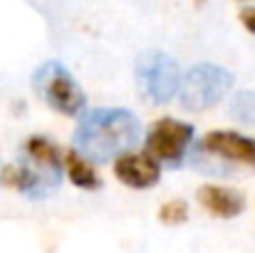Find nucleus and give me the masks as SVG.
I'll list each match as a JSON object with an SVG mask.
<instances>
[{
    "instance_id": "obj_1",
    "label": "nucleus",
    "mask_w": 255,
    "mask_h": 253,
    "mask_svg": "<svg viewBox=\"0 0 255 253\" xmlns=\"http://www.w3.org/2000/svg\"><path fill=\"white\" fill-rule=\"evenodd\" d=\"M141 124L134 112L122 107H102L85 112L75 129V149L89 162H109L139 142Z\"/></svg>"
},
{
    "instance_id": "obj_2",
    "label": "nucleus",
    "mask_w": 255,
    "mask_h": 253,
    "mask_svg": "<svg viewBox=\"0 0 255 253\" xmlns=\"http://www.w3.org/2000/svg\"><path fill=\"white\" fill-rule=\"evenodd\" d=\"M32 87L50 109L65 117H80L85 112V89L75 80V75L57 60H47L32 72Z\"/></svg>"
},
{
    "instance_id": "obj_3",
    "label": "nucleus",
    "mask_w": 255,
    "mask_h": 253,
    "mask_svg": "<svg viewBox=\"0 0 255 253\" xmlns=\"http://www.w3.org/2000/svg\"><path fill=\"white\" fill-rule=\"evenodd\" d=\"M233 87V75L213 62H198L178 82V102L186 112H206L218 104Z\"/></svg>"
},
{
    "instance_id": "obj_4",
    "label": "nucleus",
    "mask_w": 255,
    "mask_h": 253,
    "mask_svg": "<svg viewBox=\"0 0 255 253\" xmlns=\"http://www.w3.org/2000/svg\"><path fill=\"white\" fill-rule=\"evenodd\" d=\"M136 82L141 94L154 104H166L178 92V65L161 50H146L136 60Z\"/></svg>"
},
{
    "instance_id": "obj_5",
    "label": "nucleus",
    "mask_w": 255,
    "mask_h": 253,
    "mask_svg": "<svg viewBox=\"0 0 255 253\" xmlns=\"http://www.w3.org/2000/svg\"><path fill=\"white\" fill-rule=\"evenodd\" d=\"M193 144V124L164 117L154 122L144 137V152L166 167H181Z\"/></svg>"
},
{
    "instance_id": "obj_6",
    "label": "nucleus",
    "mask_w": 255,
    "mask_h": 253,
    "mask_svg": "<svg viewBox=\"0 0 255 253\" xmlns=\"http://www.w3.org/2000/svg\"><path fill=\"white\" fill-rule=\"evenodd\" d=\"M196 157L216 159V162H228L231 167H246L255 171V139L246 137L241 132L231 129H216L208 132L193 149Z\"/></svg>"
},
{
    "instance_id": "obj_7",
    "label": "nucleus",
    "mask_w": 255,
    "mask_h": 253,
    "mask_svg": "<svg viewBox=\"0 0 255 253\" xmlns=\"http://www.w3.org/2000/svg\"><path fill=\"white\" fill-rule=\"evenodd\" d=\"M62 181V174H52V171H45V169L32 167L30 162H20V164H10V167L0 169V184L20 191L22 196L27 199H47L52 191H57Z\"/></svg>"
},
{
    "instance_id": "obj_8",
    "label": "nucleus",
    "mask_w": 255,
    "mask_h": 253,
    "mask_svg": "<svg viewBox=\"0 0 255 253\" xmlns=\"http://www.w3.org/2000/svg\"><path fill=\"white\" fill-rule=\"evenodd\" d=\"M114 176L129 189H151L161 179V164L146 152H124L114 159Z\"/></svg>"
},
{
    "instance_id": "obj_9",
    "label": "nucleus",
    "mask_w": 255,
    "mask_h": 253,
    "mask_svg": "<svg viewBox=\"0 0 255 253\" xmlns=\"http://www.w3.org/2000/svg\"><path fill=\"white\" fill-rule=\"evenodd\" d=\"M198 204L216 219H236L246 211L243 194L218 184H203L198 189Z\"/></svg>"
},
{
    "instance_id": "obj_10",
    "label": "nucleus",
    "mask_w": 255,
    "mask_h": 253,
    "mask_svg": "<svg viewBox=\"0 0 255 253\" xmlns=\"http://www.w3.org/2000/svg\"><path fill=\"white\" fill-rule=\"evenodd\" d=\"M22 152H25V162H30L32 167L52 171V174H62L65 171L60 147L55 142H50L47 137H40V134L37 137H27Z\"/></svg>"
},
{
    "instance_id": "obj_11",
    "label": "nucleus",
    "mask_w": 255,
    "mask_h": 253,
    "mask_svg": "<svg viewBox=\"0 0 255 253\" xmlns=\"http://www.w3.org/2000/svg\"><path fill=\"white\" fill-rule=\"evenodd\" d=\"M62 164H65V171H67V179L77 186V189H85V191H94L102 186V179L97 174V169L92 167V162L82 157L77 149L67 152L62 157Z\"/></svg>"
},
{
    "instance_id": "obj_12",
    "label": "nucleus",
    "mask_w": 255,
    "mask_h": 253,
    "mask_svg": "<svg viewBox=\"0 0 255 253\" xmlns=\"http://www.w3.org/2000/svg\"><path fill=\"white\" fill-rule=\"evenodd\" d=\"M231 114L243 122V124H255V92H238L231 99Z\"/></svg>"
},
{
    "instance_id": "obj_13",
    "label": "nucleus",
    "mask_w": 255,
    "mask_h": 253,
    "mask_svg": "<svg viewBox=\"0 0 255 253\" xmlns=\"http://www.w3.org/2000/svg\"><path fill=\"white\" fill-rule=\"evenodd\" d=\"M159 221L166 226H181L188 221V204L183 199H171L159 209Z\"/></svg>"
},
{
    "instance_id": "obj_14",
    "label": "nucleus",
    "mask_w": 255,
    "mask_h": 253,
    "mask_svg": "<svg viewBox=\"0 0 255 253\" xmlns=\"http://www.w3.org/2000/svg\"><path fill=\"white\" fill-rule=\"evenodd\" d=\"M238 17H241L243 27H246L248 32H253V35H255V7H243Z\"/></svg>"
}]
</instances>
